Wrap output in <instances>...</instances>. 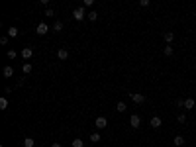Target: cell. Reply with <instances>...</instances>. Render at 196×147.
Returning a JSON list of instances; mask_svg holds the SVG:
<instances>
[{
	"mask_svg": "<svg viewBox=\"0 0 196 147\" xmlns=\"http://www.w3.org/2000/svg\"><path fill=\"white\" fill-rule=\"evenodd\" d=\"M130 126H131L133 129H137V128L141 126V118H139L137 114H131V116H130Z\"/></svg>",
	"mask_w": 196,
	"mask_h": 147,
	"instance_id": "cell-3",
	"label": "cell"
},
{
	"mask_svg": "<svg viewBox=\"0 0 196 147\" xmlns=\"http://www.w3.org/2000/svg\"><path fill=\"white\" fill-rule=\"evenodd\" d=\"M94 126H96V129H104L108 126V120H106V116H98L96 120H94Z\"/></svg>",
	"mask_w": 196,
	"mask_h": 147,
	"instance_id": "cell-2",
	"label": "cell"
},
{
	"mask_svg": "<svg viewBox=\"0 0 196 147\" xmlns=\"http://www.w3.org/2000/svg\"><path fill=\"white\" fill-rule=\"evenodd\" d=\"M178 123H184V122H186V116H184V114H178Z\"/></svg>",
	"mask_w": 196,
	"mask_h": 147,
	"instance_id": "cell-26",
	"label": "cell"
},
{
	"mask_svg": "<svg viewBox=\"0 0 196 147\" xmlns=\"http://www.w3.org/2000/svg\"><path fill=\"white\" fill-rule=\"evenodd\" d=\"M71 145H73V147H83V145H84V141L77 137V139H73V141H71Z\"/></svg>",
	"mask_w": 196,
	"mask_h": 147,
	"instance_id": "cell-17",
	"label": "cell"
},
{
	"mask_svg": "<svg viewBox=\"0 0 196 147\" xmlns=\"http://www.w3.org/2000/svg\"><path fill=\"white\" fill-rule=\"evenodd\" d=\"M45 16H47V18H53V16H55V12H53L51 8H47V10H45Z\"/></svg>",
	"mask_w": 196,
	"mask_h": 147,
	"instance_id": "cell-25",
	"label": "cell"
},
{
	"mask_svg": "<svg viewBox=\"0 0 196 147\" xmlns=\"http://www.w3.org/2000/svg\"><path fill=\"white\" fill-rule=\"evenodd\" d=\"M194 104H196L194 98H184V108H186V110H192V108H194Z\"/></svg>",
	"mask_w": 196,
	"mask_h": 147,
	"instance_id": "cell-11",
	"label": "cell"
},
{
	"mask_svg": "<svg viewBox=\"0 0 196 147\" xmlns=\"http://www.w3.org/2000/svg\"><path fill=\"white\" fill-rule=\"evenodd\" d=\"M35 32H38L39 35H45V33L49 32V26H47V24H43V22H41V24H38V28H35Z\"/></svg>",
	"mask_w": 196,
	"mask_h": 147,
	"instance_id": "cell-5",
	"label": "cell"
},
{
	"mask_svg": "<svg viewBox=\"0 0 196 147\" xmlns=\"http://www.w3.org/2000/svg\"><path fill=\"white\" fill-rule=\"evenodd\" d=\"M51 147H63V145H61L59 141H55V143H51Z\"/></svg>",
	"mask_w": 196,
	"mask_h": 147,
	"instance_id": "cell-29",
	"label": "cell"
},
{
	"mask_svg": "<svg viewBox=\"0 0 196 147\" xmlns=\"http://www.w3.org/2000/svg\"><path fill=\"white\" fill-rule=\"evenodd\" d=\"M149 123H151V128H155V129H157V128H161V123H163V120L159 118V116H153V118L149 120Z\"/></svg>",
	"mask_w": 196,
	"mask_h": 147,
	"instance_id": "cell-6",
	"label": "cell"
},
{
	"mask_svg": "<svg viewBox=\"0 0 196 147\" xmlns=\"http://www.w3.org/2000/svg\"><path fill=\"white\" fill-rule=\"evenodd\" d=\"M0 43H2V45H6V43H8V35H2V37H0Z\"/></svg>",
	"mask_w": 196,
	"mask_h": 147,
	"instance_id": "cell-27",
	"label": "cell"
},
{
	"mask_svg": "<svg viewBox=\"0 0 196 147\" xmlns=\"http://www.w3.org/2000/svg\"><path fill=\"white\" fill-rule=\"evenodd\" d=\"M22 57L26 59V63H28V59H32V57H33V51H32L29 47H24V49H22Z\"/></svg>",
	"mask_w": 196,
	"mask_h": 147,
	"instance_id": "cell-8",
	"label": "cell"
},
{
	"mask_svg": "<svg viewBox=\"0 0 196 147\" xmlns=\"http://www.w3.org/2000/svg\"><path fill=\"white\" fill-rule=\"evenodd\" d=\"M57 59H59V61H67V59H69V51H67V49H59V51H57Z\"/></svg>",
	"mask_w": 196,
	"mask_h": 147,
	"instance_id": "cell-7",
	"label": "cell"
},
{
	"mask_svg": "<svg viewBox=\"0 0 196 147\" xmlns=\"http://www.w3.org/2000/svg\"><path fill=\"white\" fill-rule=\"evenodd\" d=\"M173 143H175L177 147H182V145H184V137H182V135H175Z\"/></svg>",
	"mask_w": 196,
	"mask_h": 147,
	"instance_id": "cell-12",
	"label": "cell"
},
{
	"mask_svg": "<svg viewBox=\"0 0 196 147\" xmlns=\"http://www.w3.org/2000/svg\"><path fill=\"white\" fill-rule=\"evenodd\" d=\"M2 75H4V76H12V75H14V67H12V65H6L4 71H2Z\"/></svg>",
	"mask_w": 196,
	"mask_h": 147,
	"instance_id": "cell-10",
	"label": "cell"
},
{
	"mask_svg": "<svg viewBox=\"0 0 196 147\" xmlns=\"http://www.w3.org/2000/svg\"><path fill=\"white\" fill-rule=\"evenodd\" d=\"M139 6H143V8H145V6H149V0H141Z\"/></svg>",
	"mask_w": 196,
	"mask_h": 147,
	"instance_id": "cell-28",
	"label": "cell"
},
{
	"mask_svg": "<svg viewBox=\"0 0 196 147\" xmlns=\"http://www.w3.org/2000/svg\"><path fill=\"white\" fill-rule=\"evenodd\" d=\"M163 39L167 41V45H171V43H173V39H175V33H173V32H165V33H163Z\"/></svg>",
	"mask_w": 196,
	"mask_h": 147,
	"instance_id": "cell-9",
	"label": "cell"
},
{
	"mask_svg": "<svg viewBox=\"0 0 196 147\" xmlns=\"http://www.w3.org/2000/svg\"><path fill=\"white\" fill-rule=\"evenodd\" d=\"M116 110H118V112H126V110H127L126 102H118V104H116Z\"/></svg>",
	"mask_w": 196,
	"mask_h": 147,
	"instance_id": "cell-16",
	"label": "cell"
},
{
	"mask_svg": "<svg viewBox=\"0 0 196 147\" xmlns=\"http://www.w3.org/2000/svg\"><path fill=\"white\" fill-rule=\"evenodd\" d=\"M53 29H55V32H61V29H63V22H61V20H57L55 24H53Z\"/></svg>",
	"mask_w": 196,
	"mask_h": 147,
	"instance_id": "cell-19",
	"label": "cell"
},
{
	"mask_svg": "<svg viewBox=\"0 0 196 147\" xmlns=\"http://www.w3.org/2000/svg\"><path fill=\"white\" fill-rule=\"evenodd\" d=\"M90 141H92V143H98V141H100V133H98V132H92V133H90Z\"/></svg>",
	"mask_w": 196,
	"mask_h": 147,
	"instance_id": "cell-13",
	"label": "cell"
},
{
	"mask_svg": "<svg viewBox=\"0 0 196 147\" xmlns=\"http://www.w3.org/2000/svg\"><path fill=\"white\" fill-rule=\"evenodd\" d=\"M173 51H175V49L171 47V45H167V47L163 49V53H165V55H167V57H171V55H173Z\"/></svg>",
	"mask_w": 196,
	"mask_h": 147,
	"instance_id": "cell-21",
	"label": "cell"
},
{
	"mask_svg": "<svg viewBox=\"0 0 196 147\" xmlns=\"http://www.w3.org/2000/svg\"><path fill=\"white\" fill-rule=\"evenodd\" d=\"M130 98L133 100L136 104H143L145 100H147V98H145V94H130Z\"/></svg>",
	"mask_w": 196,
	"mask_h": 147,
	"instance_id": "cell-4",
	"label": "cell"
},
{
	"mask_svg": "<svg viewBox=\"0 0 196 147\" xmlns=\"http://www.w3.org/2000/svg\"><path fill=\"white\" fill-rule=\"evenodd\" d=\"M84 10H86L84 6H79V8H75V12H73V18L79 20V22H80V20H84V18H86V12H84Z\"/></svg>",
	"mask_w": 196,
	"mask_h": 147,
	"instance_id": "cell-1",
	"label": "cell"
},
{
	"mask_svg": "<svg viewBox=\"0 0 196 147\" xmlns=\"http://www.w3.org/2000/svg\"><path fill=\"white\" fill-rule=\"evenodd\" d=\"M8 108V100L6 98H0V110H6Z\"/></svg>",
	"mask_w": 196,
	"mask_h": 147,
	"instance_id": "cell-22",
	"label": "cell"
},
{
	"mask_svg": "<svg viewBox=\"0 0 196 147\" xmlns=\"http://www.w3.org/2000/svg\"><path fill=\"white\" fill-rule=\"evenodd\" d=\"M22 71L26 73V75H29V73H32V63H24V65H22Z\"/></svg>",
	"mask_w": 196,
	"mask_h": 147,
	"instance_id": "cell-15",
	"label": "cell"
},
{
	"mask_svg": "<svg viewBox=\"0 0 196 147\" xmlns=\"http://www.w3.org/2000/svg\"><path fill=\"white\" fill-rule=\"evenodd\" d=\"M6 55H8V59H16V57H18V53H16L14 49H10V51L6 53Z\"/></svg>",
	"mask_w": 196,
	"mask_h": 147,
	"instance_id": "cell-23",
	"label": "cell"
},
{
	"mask_svg": "<svg viewBox=\"0 0 196 147\" xmlns=\"http://www.w3.org/2000/svg\"><path fill=\"white\" fill-rule=\"evenodd\" d=\"M24 147H35V141L32 137H26L24 139Z\"/></svg>",
	"mask_w": 196,
	"mask_h": 147,
	"instance_id": "cell-14",
	"label": "cell"
},
{
	"mask_svg": "<svg viewBox=\"0 0 196 147\" xmlns=\"http://www.w3.org/2000/svg\"><path fill=\"white\" fill-rule=\"evenodd\" d=\"M92 4H94V0H84V2H83L84 8H92Z\"/></svg>",
	"mask_w": 196,
	"mask_h": 147,
	"instance_id": "cell-24",
	"label": "cell"
},
{
	"mask_svg": "<svg viewBox=\"0 0 196 147\" xmlns=\"http://www.w3.org/2000/svg\"><path fill=\"white\" fill-rule=\"evenodd\" d=\"M16 35H18V28H14V26H12V28L8 29V37H16Z\"/></svg>",
	"mask_w": 196,
	"mask_h": 147,
	"instance_id": "cell-18",
	"label": "cell"
},
{
	"mask_svg": "<svg viewBox=\"0 0 196 147\" xmlns=\"http://www.w3.org/2000/svg\"><path fill=\"white\" fill-rule=\"evenodd\" d=\"M86 18H88V20H90V22H94V20H96V18H98V14H96V12H94V10H90L88 14H86Z\"/></svg>",
	"mask_w": 196,
	"mask_h": 147,
	"instance_id": "cell-20",
	"label": "cell"
}]
</instances>
